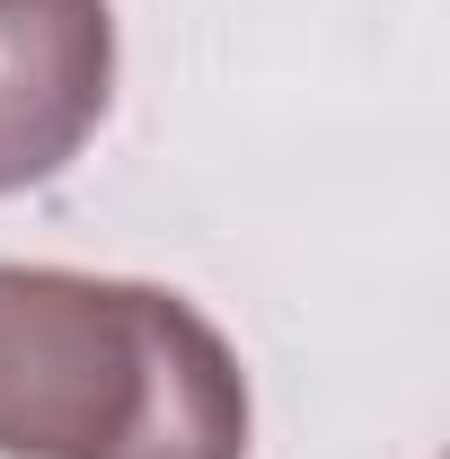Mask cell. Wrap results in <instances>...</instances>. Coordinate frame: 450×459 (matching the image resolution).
Here are the masks:
<instances>
[{
	"label": "cell",
	"mask_w": 450,
	"mask_h": 459,
	"mask_svg": "<svg viewBox=\"0 0 450 459\" xmlns=\"http://www.w3.org/2000/svg\"><path fill=\"white\" fill-rule=\"evenodd\" d=\"M229 336L169 283L0 265V459H247Z\"/></svg>",
	"instance_id": "obj_1"
},
{
	"label": "cell",
	"mask_w": 450,
	"mask_h": 459,
	"mask_svg": "<svg viewBox=\"0 0 450 459\" xmlns=\"http://www.w3.org/2000/svg\"><path fill=\"white\" fill-rule=\"evenodd\" d=\"M115 107L107 0H0V195L62 177Z\"/></svg>",
	"instance_id": "obj_2"
}]
</instances>
